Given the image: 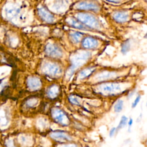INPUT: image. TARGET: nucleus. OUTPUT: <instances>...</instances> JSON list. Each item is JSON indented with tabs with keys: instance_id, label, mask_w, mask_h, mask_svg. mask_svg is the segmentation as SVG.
Returning a JSON list of instances; mask_svg holds the SVG:
<instances>
[{
	"instance_id": "2f4dec72",
	"label": "nucleus",
	"mask_w": 147,
	"mask_h": 147,
	"mask_svg": "<svg viewBox=\"0 0 147 147\" xmlns=\"http://www.w3.org/2000/svg\"><path fill=\"white\" fill-rule=\"evenodd\" d=\"M146 106L147 107V100H146Z\"/></svg>"
},
{
	"instance_id": "0eeeda50",
	"label": "nucleus",
	"mask_w": 147,
	"mask_h": 147,
	"mask_svg": "<svg viewBox=\"0 0 147 147\" xmlns=\"http://www.w3.org/2000/svg\"><path fill=\"white\" fill-rule=\"evenodd\" d=\"M98 69V68L96 65L88 64L76 72L74 78V81L79 83L87 82Z\"/></svg>"
},
{
	"instance_id": "f257e3e1",
	"label": "nucleus",
	"mask_w": 147,
	"mask_h": 147,
	"mask_svg": "<svg viewBox=\"0 0 147 147\" xmlns=\"http://www.w3.org/2000/svg\"><path fill=\"white\" fill-rule=\"evenodd\" d=\"M131 80L121 79L91 85L92 93L100 98L115 99L126 95L135 86Z\"/></svg>"
},
{
	"instance_id": "c85d7f7f",
	"label": "nucleus",
	"mask_w": 147,
	"mask_h": 147,
	"mask_svg": "<svg viewBox=\"0 0 147 147\" xmlns=\"http://www.w3.org/2000/svg\"><path fill=\"white\" fill-rule=\"evenodd\" d=\"M133 122H134L133 119L131 117H128V121H127V127L128 132H130L131 131V127H132V126L133 125Z\"/></svg>"
},
{
	"instance_id": "1a4fd4ad",
	"label": "nucleus",
	"mask_w": 147,
	"mask_h": 147,
	"mask_svg": "<svg viewBox=\"0 0 147 147\" xmlns=\"http://www.w3.org/2000/svg\"><path fill=\"white\" fill-rule=\"evenodd\" d=\"M6 18L12 22L16 23L20 18L21 9L16 5L10 3L7 5L4 9Z\"/></svg>"
},
{
	"instance_id": "39448f33",
	"label": "nucleus",
	"mask_w": 147,
	"mask_h": 147,
	"mask_svg": "<svg viewBox=\"0 0 147 147\" xmlns=\"http://www.w3.org/2000/svg\"><path fill=\"white\" fill-rule=\"evenodd\" d=\"M41 71L45 75L53 79H58L64 76V71L63 67L53 61H45L42 63Z\"/></svg>"
},
{
	"instance_id": "f03ea898",
	"label": "nucleus",
	"mask_w": 147,
	"mask_h": 147,
	"mask_svg": "<svg viewBox=\"0 0 147 147\" xmlns=\"http://www.w3.org/2000/svg\"><path fill=\"white\" fill-rule=\"evenodd\" d=\"M92 57L91 52L81 49L74 52L69 56V64L64 71V78L66 81H70L76 72L87 65Z\"/></svg>"
},
{
	"instance_id": "412c9836",
	"label": "nucleus",
	"mask_w": 147,
	"mask_h": 147,
	"mask_svg": "<svg viewBox=\"0 0 147 147\" xmlns=\"http://www.w3.org/2000/svg\"><path fill=\"white\" fill-rule=\"evenodd\" d=\"M124 104H125V102L123 99L121 98L120 97L117 98L113 106V111L115 113H117V114L122 112L124 108Z\"/></svg>"
},
{
	"instance_id": "a211bd4d",
	"label": "nucleus",
	"mask_w": 147,
	"mask_h": 147,
	"mask_svg": "<svg viewBox=\"0 0 147 147\" xmlns=\"http://www.w3.org/2000/svg\"><path fill=\"white\" fill-rule=\"evenodd\" d=\"M68 5V0H55L53 3V8L56 11L61 13L66 10Z\"/></svg>"
},
{
	"instance_id": "c756f323",
	"label": "nucleus",
	"mask_w": 147,
	"mask_h": 147,
	"mask_svg": "<svg viewBox=\"0 0 147 147\" xmlns=\"http://www.w3.org/2000/svg\"><path fill=\"white\" fill-rule=\"evenodd\" d=\"M109 2H114V3H118L119 2H120L121 0H107Z\"/></svg>"
},
{
	"instance_id": "7c9ffc66",
	"label": "nucleus",
	"mask_w": 147,
	"mask_h": 147,
	"mask_svg": "<svg viewBox=\"0 0 147 147\" xmlns=\"http://www.w3.org/2000/svg\"><path fill=\"white\" fill-rule=\"evenodd\" d=\"M145 38H147V33L145 34Z\"/></svg>"
},
{
	"instance_id": "f8f14e48",
	"label": "nucleus",
	"mask_w": 147,
	"mask_h": 147,
	"mask_svg": "<svg viewBox=\"0 0 147 147\" xmlns=\"http://www.w3.org/2000/svg\"><path fill=\"white\" fill-rule=\"evenodd\" d=\"M81 47L83 49L91 51L96 49L98 48L99 42L98 39L91 36L84 37L82 40Z\"/></svg>"
},
{
	"instance_id": "20e7f679",
	"label": "nucleus",
	"mask_w": 147,
	"mask_h": 147,
	"mask_svg": "<svg viewBox=\"0 0 147 147\" xmlns=\"http://www.w3.org/2000/svg\"><path fill=\"white\" fill-rule=\"evenodd\" d=\"M51 116L53 121L63 127L71 126L72 119L69 115L63 109L53 107L51 109Z\"/></svg>"
},
{
	"instance_id": "393cba45",
	"label": "nucleus",
	"mask_w": 147,
	"mask_h": 147,
	"mask_svg": "<svg viewBox=\"0 0 147 147\" xmlns=\"http://www.w3.org/2000/svg\"><path fill=\"white\" fill-rule=\"evenodd\" d=\"M7 118L6 117L5 112L4 110H1L0 111V125L5 126L7 123Z\"/></svg>"
},
{
	"instance_id": "9d476101",
	"label": "nucleus",
	"mask_w": 147,
	"mask_h": 147,
	"mask_svg": "<svg viewBox=\"0 0 147 147\" xmlns=\"http://www.w3.org/2000/svg\"><path fill=\"white\" fill-rule=\"evenodd\" d=\"M45 52L48 57L55 59H61L64 56L62 49L58 45L52 43H48L46 45Z\"/></svg>"
},
{
	"instance_id": "4be33fe9",
	"label": "nucleus",
	"mask_w": 147,
	"mask_h": 147,
	"mask_svg": "<svg viewBox=\"0 0 147 147\" xmlns=\"http://www.w3.org/2000/svg\"><path fill=\"white\" fill-rule=\"evenodd\" d=\"M55 147H82L81 144L78 141H73L64 143H57Z\"/></svg>"
},
{
	"instance_id": "423d86ee",
	"label": "nucleus",
	"mask_w": 147,
	"mask_h": 147,
	"mask_svg": "<svg viewBox=\"0 0 147 147\" xmlns=\"http://www.w3.org/2000/svg\"><path fill=\"white\" fill-rule=\"evenodd\" d=\"M76 18L92 30H100L103 28L102 24L92 14L81 12L76 14Z\"/></svg>"
},
{
	"instance_id": "a878e982",
	"label": "nucleus",
	"mask_w": 147,
	"mask_h": 147,
	"mask_svg": "<svg viewBox=\"0 0 147 147\" xmlns=\"http://www.w3.org/2000/svg\"><path fill=\"white\" fill-rule=\"evenodd\" d=\"M141 98H142L141 94L140 93H137V94L136 95L135 98L134 99L133 101L132 102V103L131 104V107L133 109H135L138 106V105L139 104L140 102L141 101Z\"/></svg>"
},
{
	"instance_id": "b1692460",
	"label": "nucleus",
	"mask_w": 147,
	"mask_h": 147,
	"mask_svg": "<svg viewBox=\"0 0 147 147\" xmlns=\"http://www.w3.org/2000/svg\"><path fill=\"white\" fill-rule=\"evenodd\" d=\"M130 50V42L129 40L123 41L121 45V52L123 55H126Z\"/></svg>"
},
{
	"instance_id": "cd10ccee",
	"label": "nucleus",
	"mask_w": 147,
	"mask_h": 147,
	"mask_svg": "<svg viewBox=\"0 0 147 147\" xmlns=\"http://www.w3.org/2000/svg\"><path fill=\"white\" fill-rule=\"evenodd\" d=\"M27 106L32 107H34V106H36L37 104V100L35 98H32L30 99H29L27 101Z\"/></svg>"
},
{
	"instance_id": "dca6fc26",
	"label": "nucleus",
	"mask_w": 147,
	"mask_h": 147,
	"mask_svg": "<svg viewBox=\"0 0 147 147\" xmlns=\"http://www.w3.org/2000/svg\"><path fill=\"white\" fill-rule=\"evenodd\" d=\"M27 86L31 90H38L42 86L41 80L36 76H30L27 79Z\"/></svg>"
},
{
	"instance_id": "9b49d317",
	"label": "nucleus",
	"mask_w": 147,
	"mask_h": 147,
	"mask_svg": "<svg viewBox=\"0 0 147 147\" xmlns=\"http://www.w3.org/2000/svg\"><path fill=\"white\" fill-rule=\"evenodd\" d=\"M99 5V3L94 1L85 0L78 2L75 5V7L77 10H89L96 12L99 11L100 9V6Z\"/></svg>"
},
{
	"instance_id": "4468645a",
	"label": "nucleus",
	"mask_w": 147,
	"mask_h": 147,
	"mask_svg": "<svg viewBox=\"0 0 147 147\" xmlns=\"http://www.w3.org/2000/svg\"><path fill=\"white\" fill-rule=\"evenodd\" d=\"M38 14L42 21L47 23H52L55 20V17L51 11L45 7H41L37 10Z\"/></svg>"
},
{
	"instance_id": "7ed1b4c3",
	"label": "nucleus",
	"mask_w": 147,
	"mask_h": 147,
	"mask_svg": "<svg viewBox=\"0 0 147 147\" xmlns=\"http://www.w3.org/2000/svg\"><path fill=\"white\" fill-rule=\"evenodd\" d=\"M126 74L125 71L115 69H100L87 81L90 85L103 82L123 79Z\"/></svg>"
},
{
	"instance_id": "6e6552de",
	"label": "nucleus",
	"mask_w": 147,
	"mask_h": 147,
	"mask_svg": "<svg viewBox=\"0 0 147 147\" xmlns=\"http://www.w3.org/2000/svg\"><path fill=\"white\" fill-rule=\"evenodd\" d=\"M49 137L57 143H64L76 141V136L70 131L64 130H53L49 133Z\"/></svg>"
},
{
	"instance_id": "f3484780",
	"label": "nucleus",
	"mask_w": 147,
	"mask_h": 147,
	"mask_svg": "<svg viewBox=\"0 0 147 147\" xmlns=\"http://www.w3.org/2000/svg\"><path fill=\"white\" fill-rule=\"evenodd\" d=\"M68 103L74 107H81L82 106V98L76 94H70L67 96Z\"/></svg>"
},
{
	"instance_id": "2eb2a0df",
	"label": "nucleus",
	"mask_w": 147,
	"mask_h": 147,
	"mask_svg": "<svg viewBox=\"0 0 147 147\" xmlns=\"http://www.w3.org/2000/svg\"><path fill=\"white\" fill-rule=\"evenodd\" d=\"M61 93L60 86L57 84H53L49 86L47 90V95L51 99H55Z\"/></svg>"
},
{
	"instance_id": "5701e85b",
	"label": "nucleus",
	"mask_w": 147,
	"mask_h": 147,
	"mask_svg": "<svg viewBox=\"0 0 147 147\" xmlns=\"http://www.w3.org/2000/svg\"><path fill=\"white\" fill-rule=\"evenodd\" d=\"M127 121H128V117L125 115H123L121 116L119 123L117 125V126L116 127L117 128V130L118 131V133L121 130L123 129V128L126 127L127 126Z\"/></svg>"
},
{
	"instance_id": "aec40b11",
	"label": "nucleus",
	"mask_w": 147,
	"mask_h": 147,
	"mask_svg": "<svg viewBox=\"0 0 147 147\" xmlns=\"http://www.w3.org/2000/svg\"><path fill=\"white\" fill-rule=\"evenodd\" d=\"M84 33L79 32H74L69 33V37L72 43L74 44H78L80 43L83 39Z\"/></svg>"
},
{
	"instance_id": "bb28decb",
	"label": "nucleus",
	"mask_w": 147,
	"mask_h": 147,
	"mask_svg": "<svg viewBox=\"0 0 147 147\" xmlns=\"http://www.w3.org/2000/svg\"><path fill=\"white\" fill-rule=\"evenodd\" d=\"M118 133V131L117 130L116 127H112L110 128L109 131V136L110 138L114 137Z\"/></svg>"
},
{
	"instance_id": "6ab92c4d",
	"label": "nucleus",
	"mask_w": 147,
	"mask_h": 147,
	"mask_svg": "<svg viewBox=\"0 0 147 147\" xmlns=\"http://www.w3.org/2000/svg\"><path fill=\"white\" fill-rule=\"evenodd\" d=\"M113 19L117 22L123 23L129 19V14L124 11H117L113 15Z\"/></svg>"
},
{
	"instance_id": "ddd939ff",
	"label": "nucleus",
	"mask_w": 147,
	"mask_h": 147,
	"mask_svg": "<svg viewBox=\"0 0 147 147\" xmlns=\"http://www.w3.org/2000/svg\"><path fill=\"white\" fill-rule=\"evenodd\" d=\"M67 24L71 27H72L74 28H76L77 29L82 30H85V31H91L92 30L87 26H86L84 24H83L82 22H80L78 18L71 17H68L66 20Z\"/></svg>"
}]
</instances>
